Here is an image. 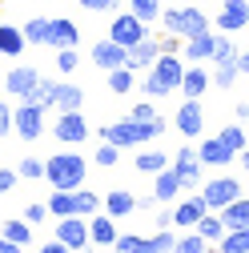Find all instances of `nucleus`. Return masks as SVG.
Segmentation results:
<instances>
[{
    "mask_svg": "<svg viewBox=\"0 0 249 253\" xmlns=\"http://www.w3.org/2000/svg\"><path fill=\"white\" fill-rule=\"evenodd\" d=\"M88 177V165H84V157L81 153H56L44 161V181L52 189H69V193H77V189L84 185Z\"/></svg>",
    "mask_w": 249,
    "mask_h": 253,
    "instance_id": "nucleus-1",
    "label": "nucleus"
},
{
    "mask_svg": "<svg viewBox=\"0 0 249 253\" xmlns=\"http://www.w3.org/2000/svg\"><path fill=\"white\" fill-rule=\"evenodd\" d=\"M181 77H185L181 56H173V52H161V56H157V65H153V69L145 73L141 88L149 92V101H153V97H169V92H177V88H181Z\"/></svg>",
    "mask_w": 249,
    "mask_h": 253,
    "instance_id": "nucleus-2",
    "label": "nucleus"
},
{
    "mask_svg": "<svg viewBox=\"0 0 249 253\" xmlns=\"http://www.w3.org/2000/svg\"><path fill=\"white\" fill-rule=\"evenodd\" d=\"M161 133H165V121L145 125V121H133V117H124V121L105 125V129H101V137H105L109 145H117V149H129V145H149L153 137H161Z\"/></svg>",
    "mask_w": 249,
    "mask_h": 253,
    "instance_id": "nucleus-3",
    "label": "nucleus"
},
{
    "mask_svg": "<svg viewBox=\"0 0 249 253\" xmlns=\"http://www.w3.org/2000/svg\"><path fill=\"white\" fill-rule=\"evenodd\" d=\"M161 24H165V33L181 37V41H193L201 33H209V20L201 8H165L161 12Z\"/></svg>",
    "mask_w": 249,
    "mask_h": 253,
    "instance_id": "nucleus-4",
    "label": "nucleus"
},
{
    "mask_svg": "<svg viewBox=\"0 0 249 253\" xmlns=\"http://www.w3.org/2000/svg\"><path fill=\"white\" fill-rule=\"evenodd\" d=\"M12 133H20V141H37L44 133V109L20 101V109H12Z\"/></svg>",
    "mask_w": 249,
    "mask_h": 253,
    "instance_id": "nucleus-5",
    "label": "nucleus"
},
{
    "mask_svg": "<svg viewBox=\"0 0 249 253\" xmlns=\"http://www.w3.org/2000/svg\"><path fill=\"white\" fill-rule=\"evenodd\" d=\"M201 197H205L209 213H217V209H225L229 201H237V197H241V185H237V177H213V181H205Z\"/></svg>",
    "mask_w": 249,
    "mask_h": 253,
    "instance_id": "nucleus-6",
    "label": "nucleus"
},
{
    "mask_svg": "<svg viewBox=\"0 0 249 253\" xmlns=\"http://www.w3.org/2000/svg\"><path fill=\"white\" fill-rule=\"evenodd\" d=\"M149 33H145V20H137L133 12H124V16H113V24H109V41H117L121 48H133V44H141Z\"/></svg>",
    "mask_w": 249,
    "mask_h": 253,
    "instance_id": "nucleus-7",
    "label": "nucleus"
},
{
    "mask_svg": "<svg viewBox=\"0 0 249 253\" xmlns=\"http://www.w3.org/2000/svg\"><path fill=\"white\" fill-rule=\"evenodd\" d=\"M52 137L65 141V145H81V141H88V121H84V113H81V109H77V113H60L56 125H52Z\"/></svg>",
    "mask_w": 249,
    "mask_h": 253,
    "instance_id": "nucleus-8",
    "label": "nucleus"
},
{
    "mask_svg": "<svg viewBox=\"0 0 249 253\" xmlns=\"http://www.w3.org/2000/svg\"><path fill=\"white\" fill-rule=\"evenodd\" d=\"M56 241H65L73 253L77 249H88L92 241H88V221L84 217H60L56 221Z\"/></svg>",
    "mask_w": 249,
    "mask_h": 253,
    "instance_id": "nucleus-9",
    "label": "nucleus"
},
{
    "mask_svg": "<svg viewBox=\"0 0 249 253\" xmlns=\"http://www.w3.org/2000/svg\"><path fill=\"white\" fill-rule=\"evenodd\" d=\"M173 173L181 177V185H185V189L201 181V157H197V149H193V145H181V149H177V161H173Z\"/></svg>",
    "mask_w": 249,
    "mask_h": 253,
    "instance_id": "nucleus-10",
    "label": "nucleus"
},
{
    "mask_svg": "<svg viewBox=\"0 0 249 253\" xmlns=\"http://www.w3.org/2000/svg\"><path fill=\"white\" fill-rule=\"evenodd\" d=\"M173 125H177L181 137H201V129H205V113H201V105H197V101H185V105L177 109Z\"/></svg>",
    "mask_w": 249,
    "mask_h": 253,
    "instance_id": "nucleus-11",
    "label": "nucleus"
},
{
    "mask_svg": "<svg viewBox=\"0 0 249 253\" xmlns=\"http://www.w3.org/2000/svg\"><path fill=\"white\" fill-rule=\"evenodd\" d=\"M41 84V73L33 69V65H16L12 73H8V81H4V88L12 92V97H20V101H28V92H33Z\"/></svg>",
    "mask_w": 249,
    "mask_h": 253,
    "instance_id": "nucleus-12",
    "label": "nucleus"
},
{
    "mask_svg": "<svg viewBox=\"0 0 249 253\" xmlns=\"http://www.w3.org/2000/svg\"><path fill=\"white\" fill-rule=\"evenodd\" d=\"M81 33H77V24L69 16H52L48 20V48H77Z\"/></svg>",
    "mask_w": 249,
    "mask_h": 253,
    "instance_id": "nucleus-13",
    "label": "nucleus"
},
{
    "mask_svg": "<svg viewBox=\"0 0 249 253\" xmlns=\"http://www.w3.org/2000/svg\"><path fill=\"white\" fill-rule=\"evenodd\" d=\"M209 213V205H205V197L197 193V197H185L177 209H173V225H181V229H197V221Z\"/></svg>",
    "mask_w": 249,
    "mask_h": 253,
    "instance_id": "nucleus-14",
    "label": "nucleus"
},
{
    "mask_svg": "<svg viewBox=\"0 0 249 253\" xmlns=\"http://www.w3.org/2000/svg\"><path fill=\"white\" fill-rule=\"evenodd\" d=\"M157 56H161V48H157V41H153V37H145L141 44H133L129 52H124V65H129L133 73H137V69H145V73H149L153 65H157Z\"/></svg>",
    "mask_w": 249,
    "mask_h": 253,
    "instance_id": "nucleus-15",
    "label": "nucleus"
},
{
    "mask_svg": "<svg viewBox=\"0 0 249 253\" xmlns=\"http://www.w3.org/2000/svg\"><path fill=\"white\" fill-rule=\"evenodd\" d=\"M245 24H249V0H225L221 16H217V28L221 33H237Z\"/></svg>",
    "mask_w": 249,
    "mask_h": 253,
    "instance_id": "nucleus-16",
    "label": "nucleus"
},
{
    "mask_svg": "<svg viewBox=\"0 0 249 253\" xmlns=\"http://www.w3.org/2000/svg\"><path fill=\"white\" fill-rule=\"evenodd\" d=\"M117 225H113V217L109 213H92L88 217V241L92 245H117Z\"/></svg>",
    "mask_w": 249,
    "mask_h": 253,
    "instance_id": "nucleus-17",
    "label": "nucleus"
},
{
    "mask_svg": "<svg viewBox=\"0 0 249 253\" xmlns=\"http://www.w3.org/2000/svg\"><path fill=\"white\" fill-rule=\"evenodd\" d=\"M124 52H129V48H121L117 41H101L97 48H92V65H101L105 73H113V69L124 65Z\"/></svg>",
    "mask_w": 249,
    "mask_h": 253,
    "instance_id": "nucleus-18",
    "label": "nucleus"
},
{
    "mask_svg": "<svg viewBox=\"0 0 249 253\" xmlns=\"http://www.w3.org/2000/svg\"><path fill=\"white\" fill-rule=\"evenodd\" d=\"M197 157H201V165H217V169H221V165H229L233 161V149L229 145H221V141H217V137H209V141H201V149H197Z\"/></svg>",
    "mask_w": 249,
    "mask_h": 253,
    "instance_id": "nucleus-19",
    "label": "nucleus"
},
{
    "mask_svg": "<svg viewBox=\"0 0 249 253\" xmlns=\"http://www.w3.org/2000/svg\"><path fill=\"white\" fill-rule=\"evenodd\" d=\"M101 209H105V213H109L113 221H117V217H129V213L137 209V197L129 193V189H113V193H109V197L101 201Z\"/></svg>",
    "mask_w": 249,
    "mask_h": 253,
    "instance_id": "nucleus-20",
    "label": "nucleus"
},
{
    "mask_svg": "<svg viewBox=\"0 0 249 253\" xmlns=\"http://www.w3.org/2000/svg\"><path fill=\"white\" fill-rule=\"evenodd\" d=\"M213 81H209V73L201 69V65H189V69H185V77H181V88H185V101H197L201 97V92L209 88Z\"/></svg>",
    "mask_w": 249,
    "mask_h": 253,
    "instance_id": "nucleus-21",
    "label": "nucleus"
},
{
    "mask_svg": "<svg viewBox=\"0 0 249 253\" xmlns=\"http://www.w3.org/2000/svg\"><path fill=\"white\" fill-rule=\"evenodd\" d=\"M181 177L173 173V169H161L157 177H153V197H157V201H177V193H181Z\"/></svg>",
    "mask_w": 249,
    "mask_h": 253,
    "instance_id": "nucleus-22",
    "label": "nucleus"
},
{
    "mask_svg": "<svg viewBox=\"0 0 249 253\" xmlns=\"http://www.w3.org/2000/svg\"><path fill=\"white\" fill-rule=\"evenodd\" d=\"M60 113H77L81 105H84V92H81V84H73V81H60L56 84V101H52Z\"/></svg>",
    "mask_w": 249,
    "mask_h": 253,
    "instance_id": "nucleus-23",
    "label": "nucleus"
},
{
    "mask_svg": "<svg viewBox=\"0 0 249 253\" xmlns=\"http://www.w3.org/2000/svg\"><path fill=\"white\" fill-rule=\"evenodd\" d=\"M48 217H81L77 213V193H69V189H52V197H48Z\"/></svg>",
    "mask_w": 249,
    "mask_h": 253,
    "instance_id": "nucleus-24",
    "label": "nucleus"
},
{
    "mask_svg": "<svg viewBox=\"0 0 249 253\" xmlns=\"http://www.w3.org/2000/svg\"><path fill=\"white\" fill-rule=\"evenodd\" d=\"M221 221L225 229H249V197H237L221 209Z\"/></svg>",
    "mask_w": 249,
    "mask_h": 253,
    "instance_id": "nucleus-25",
    "label": "nucleus"
},
{
    "mask_svg": "<svg viewBox=\"0 0 249 253\" xmlns=\"http://www.w3.org/2000/svg\"><path fill=\"white\" fill-rule=\"evenodd\" d=\"M24 28H16V24H0V52L4 56H20L24 52Z\"/></svg>",
    "mask_w": 249,
    "mask_h": 253,
    "instance_id": "nucleus-26",
    "label": "nucleus"
},
{
    "mask_svg": "<svg viewBox=\"0 0 249 253\" xmlns=\"http://www.w3.org/2000/svg\"><path fill=\"white\" fill-rule=\"evenodd\" d=\"M197 233H201L205 241H213V245H217V241H221V237H225L229 229H225V221H221V213H205V217L197 221Z\"/></svg>",
    "mask_w": 249,
    "mask_h": 253,
    "instance_id": "nucleus-27",
    "label": "nucleus"
},
{
    "mask_svg": "<svg viewBox=\"0 0 249 253\" xmlns=\"http://www.w3.org/2000/svg\"><path fill=\"white\" fill-rule=\"evenodd\" d=\"M161 169H169V157L161 153V149H145V153H137V173H153V177H157Z\"/></svg>",
    "mask_w": 249,
    "mask_h": 253,
    "instance_id": "nucleus-28",
    "label": "nucleus"
},
{
    "mask_svg": "<svg viewBox=\"0 0 249 253\" xmlns=\"http://www.w3.org/2000/svg\"><path fill=\"white\" fill-rule=\"evenodd\" d=\"M113 249L117 253H157L153 249V237H137V233H121Z\"/></svg>",
    "mask_w": 249,
    "mask_h": 253,
    "instance_id": "nucleus-29",
    "label": "nucleus"
},
{
    "mask_svg": "<svg viewBox=\"0 0 249 253\" xmlns=\"http://www.w3.org/2000/svg\"><path fill=\"white\" fill-rule=\"evenodd\" d=\"M213 33H201V37H193V41H185V56L189 60H209L213 56Z\"/></svg>",
    "mask_w": 249,
    "mask_h": 253,
    "instance_id": "nucleus-30",
    "label": "nucleus"
},
{
    "mask_svg": "<svg viewBox=\"0 0 249 253\" xmlns=\"http://www.w3.org/2000/svg\"><path fill=\"white\" fill-rule=\"evenodd\" d=\"M4 237L12 241V245H28V241H33V225H28V221L24 217H12V221H4Z\"/></svg>",
    "mask_w": 249,
    "mask_h": 253,
    "instance_id": "nucleus-31",
    "label": "nucleus"
},
{
    "mask_svg": "<svg viewBox=\"0 0 249 253\" xmlns=\"http://www.w3.org/2000/svg\"><path fill=\"white\" fill-rule=\"evenodd\" d=\"M129 12L137 16V20H145V24H153V20H161V0H129Z\"/></svg>",
    "mask_w": 249,
    "mask_h": 253,
    "instance_id": "nucleus-32",
    "label": "nucleus"
},
{
    "mask_svg": "<svg viewBox=\"0 0 249 253\" xmlns=\"http://www.w3.org/2000/svg\"><path fill=\"white\" fill-rule=\"evenodd\" d=\"M24 41L48 48V16H33V20H24Z\"/></svg>",
    "mask_w": 249,
    "mask_h": 253,
    "instance_id": "nucleus-33",
    "label": "nucleus"
},
{
    "mask_svg": "<svg viewBox=\"0 0 249 253\" xmlns=\"http://www.w3.org/2000/svg\"><path fill=\"white\" fill-rule=\"evenodd\" d=\"M221 253H249V229H229L221 241H217Z\"/></svg>",
    "mask_w": 249,
    "mask_h": 253,
    "instance_id": "nucleus-34",
    "label": "nucleus"
},
{
    "mask_svg": "<svg viewBox=\"0 0 249 253\" xmlns=\"http://www.w3.org/2000/svg\"><path fill=\"white\" fill-rule=\"evenodd\" d=\"M133 84H137V77H133V69H129V65H121V69H113V73H109V88L117 92V97H124V92H129Z\"/></svg>",
    "mask_w": 249,
    "mask_h": 253,
    "instance_id": "nucleus-35",
    "label": "nucleus"
},
{
    "mask_svg": "<svg viewBox=\"0 0 249 253\" xmlns=\"http://www.w3.org/2000/svg\"><path fill=\"white\" fill-rule=\"evenodd\" d=\"M217 141H221V145H229L233 153H241V149L249 145V137H245V129H241V125H225V129L217 133Z\"/></svg>",
    "mask_w": 249,
    "mask_h": 253,
    "instance_id": "nucleus-36",
    "label": "nucleus"
},
{
    "mask_svg": "<svg viewBox=\"0 0 249 253\" xmlns=\"http://www.w3.org/2000/svg\"><path fill=\"white\" fill-rule=\"evenodd\" d=\"M28 101L41 105V109H52V101H56V81H41L33 92H28Z\"/></svg>",
    "mask_w": 249,
    "mask_h": 253,
    "instance_id": "nucleus-37",
    "label": "nucleus"
},
{
    "mask_svg": "<svg viewBox=\"0 0 249 253\" xmlns=\"http://www.w3.org/2000/svg\"><path fill=\"white\" fill-rule=\"evenodd\" d=\"M101 201H105V197H97L92 189H84V185L77 189V213H81V217H92V213L101 209Z\"/></svg>",
    "mask_w": 249,
    "mask_h": 253,
    "instance_id": "nucleus-38",
    "label": "nucleus"
},
{
    "mask_svg": "<svg viewBox=\"0 0 249 253\" xmlns=\"http://www.w3.org/2000/svg\"><path fill=\"white\" fill-rule=\"evenodd\" d=\"M209 60H213V65H225V60H237V44H233L229 37H217V41H213V56H209Z\"/></svg>",
    "mask_w": 249,
    "mask_h": 253,
    "instance_id": "nucleus-39",
    "label": "nucleus"
},
{
    "mask_svg": "<svg viewBox=\"0 0 249 253\" xmlns=\"http://www.w3.org/2000/svg\"><path fill=\"white\" fill-rule=\"evenodd\" d=\"M237 73H241L237 60H225V65H217V73H213L209 81H213L217 88H229V84H237Z\"/></svg>",
    "mask_w": 249,
    "mask_h": 253,
    "instance_id": "nucleus-40",
    "label": "nucleus"
},
{
    "mask_svg": "<svg viewBox=\"0 0 249 253\" xmlns=\"http://www.w3.org/2000/svg\"><path fill=\"white\" fill-rule=\"evenodd\" d=\"M205 237L193 229V233H185V237H177V245H173V253H205Z\"/></svg>",
    "mask_w": 249,
    "mask_h": 253,
    "instance_id": "nucleus-41",
    "label": "nucleus"
},
{
    "mask_svg": "<svg viewBox=\"0 0 249 253\" xmlns=\"http://www.w3.org/2000/svg\"><path fill=\"white\" fill-rule=\"evenodd\" d=\"M117 157H121V149H117V145H109V141H105V145H101V149H97V153H92V161H97V165H101V169H109V165H117Z\"/></svg>",
    "mask_w": 249,
    "mask_h": 253,
    "instance_id": "nucleus-42",
    "label": "nucleus"
},
{
    "mask_svg": "<svg viewBox=\"0 0 249 253\" xmlns=\"http://www.w3.org/2000/svg\"><path fill=\"white\" fill-rule=\"evenodd\" d=\"M20 177H24V181L44 177V161H37V157H24V161H20Z\"/></svg>",
    "mask_w": 249,
    "mask_h": 253,
    "instance_id": "nucleus-43",
    "label": "nucleus"
},
{
    "mask_svg": "<svg viewBox=\"0 0 249 253\" xmlns=\"http://www.w3.org/2000/svg\"><path fill=\"white\" fill-rule=\"evenodd\" d=\"M77 65H81L77 48H60V52H56V69H60V73H73Z\"/></svg>",
    "mask_w": 249,
    "mask_h": 253,
    "instance_id": "nucleus-44",
    "label": "nucleus"
},
{
    "mask_svg": "<svg viewBox=\"0 0 249 253\" xmlns=\"http://www.w3.org/2000/svg\"><path fill=\"white\" fill-rule=\"evenodd\" d=\"M81 4H84L88 12H117L121 4H129V0H81Z\"/></svg>",
    "mask_w": 249,
    "mask_h": 253,
    "instance_id": "nucleus-45",
    "label": "nucleus"
},
{
    "mask_svg": "<svg viewBox=\"0 0 249 253\" xmlns=\"http://www.w3.org/2000/svg\"><path fill=\"white\" fill-rule=\"evenodd\" d=\"M157 48H161V52H173V56H177V52L185 48V41H181V37H173V33H161V37H157Z\"/></svg>",
    "mask_w": 249,
    "mask_h": 253,
    "instance_id": "nucleus-46",
    "label": "nucleus"
},
{
    "mask_svg": "<svg viewBox=\"0 0 249 253\" xmlns=\"http://www.w3.org/2000/svg\"><path fill=\"white\" fill-rule=\"evenodd\" d=\"M44 217H48V205H41V201L37 205H24V221H28V225H41Z\"/></svg>",
    "mask_w": 249,
    "mask_h": 253,
    "instance_id": "nucleus-47",
    "label": "nucleus"
},
{
    "mask_svg": "<svg viewBox=\"0 0 249 253\" xmlns=\"http://www.w3.org/2000/svg\"><path fill=\"white\" fill-rule=\"evenodd\" d=\"M129 117H133V121H145V125H153V121H161V117H157V109H153L149 101H145V105H137V109H133Z\"/></svg>",
    "mask_w": 249,
    "mask_h": 253,
    "instance_id": "nucleus-48",
    "label": "nucleus"
},
{
    "mask_svg": "<svg viewBox=\"0 0 249 253\" xmlns=\"http://www.w3.org/2000/svg\"><path fill=\"white\" fill-rule=\"evenodd\" d=\"M4 133H12V109L0 101V137H4Z\"/></svg>",
    "mask_w": 249,
    "mask_h": 253,
    "instance_id": "nucleus-49",
    "label": "nucleus"
},
{
    "mask_svg": "<svg viewBox=\"0 0 249 253\" xmlns=\"http://www.w3.org/2000/svg\"><path fill=\"white\" fill-rule=\"evenodd\" d=\"M16 177H20V173H12V169H0V193H8V189L16 185Z\"/></svg>",
    "mask_w": 249,
    "mask_h": 253,
    "instance_id": "nucleus-50",
    "label": "nucleus"
},
{
    "mask_svg": "<svg viewBox=\"0 0 249 253\" xmlns=\"http://www.w3.org/2000/svg\"><path fill=\"white\" fill-rule=\"evenodd\" d=\"M41 253H73V249H69L65 241H56V237H52V241H44V245H41Z\"/></svg>",
    "mask_w": 249,
    "mask_h": 253,
    "instance_id": "nucleus-51",
    "label": "nucleus"
},
{
    "mask_svg": "<svg viewBox=\"0 0 249 253\" xmlns=\"http://www.w3.org/2000/svg\"><path fill=\"white\" fill-rule=\"evenodd\" d=\"M157 225H161V229L173 225V209H157Z\"/></svg>",
    "mask_w": 249,
    "mask_h": 253,
    "instance_id": "nucleus-52",
    "label": "nucleus"
},
{
    "mask_svg": "<svg viewBox=\"0 0 249 253\" xmlns=\"http://www.w3.org/2000/svg\"><path fill=\"white\" fill-rule=\"evenodd\" d=\"M237 69H241V73H249V44L237 52Z\"/></svg>",
    "mask_w": 249,
    "mask_h": 253,
    "instance_id": "nucleus-53",
    "label": "nucleus"
},
{
    "mask_svg": "<svg viewBox=\"0 0 249 253\" xmlns=\"http://www.w3.org/2000/svg\"><path fill=\"white\" fill-rule=\"evenodd\" d=\"M233 117H237V125H241V121H249V101H241V105L233 109Z\"/></svg>",
    "mask_w": 249,
    "mask_h": 253,
    "instance_id": "nucleus-54",
    "label": "nucleus"
},
{
    "mask_svg": "<svg viewBox=\"0 0 249 253\" xmlns=\"http://www.w3.org/2000/svg\"><path fill=\"white\" fill-rule=\"evenodd\" d=\"M0 253H20V245H12L8 237H0Z\"/></svg>",
    "mask_w": 249,
    "mask_h": 253,
    "instance_id": "nucleus-55",
    "label": "nucleus"
},
{
    "mask_svg": "<svg viewBox=\"0 0 249 253\" xmlns=\"http://www.w3.org/2000/svg\"><path fill=\"white\" fill-rule=\"evenodd\" d=\"M237 157H241V165H245V173H249V145H245V149H241Z\"/></svg>",
    "mask_w": 249,
    "mask_h": 253,
    "instance_id": "nucleus-56",
    "label": "nucleus"
},
{
    "mask_svg": "<svg viewBox=\"0 0 249 253\" xmlns=\"http://www.w3.org/2000/svg\"><path fill=\"white\" fill-rule=\"evenodd\" d=\"M205 253H221V249H217V245H205Z\"/></svg>",
    "mask_w": 249,
    "mask_h": 253,
    "instance_id": "nucleus-57",
    "label": "nucleus"
},
{
    "mask_svg": "<svg viewBox=\"0 0 249 253\" xmlns=\"http://www.w3.org/2000/svg\"><path fill=\"white\" fill-rule=\"evenodd\" d=\"M245 137H249V133H245Z\"/></svg>",
    "mask_w": 249,
    "mask_h": 253,
    "instance_id": "nucleus-58",
    "label": "nucleus"
},
{
    "mask_svg": "<svg viewBox=\"0 0 249 253\" xmlns=\"http://www.w3.org/2000/svg\"><path fill=\"white\" fill-rule=\"evenodd\" d=\"M113 253H117V249H113Z\"/></svg>",
    "mask_w": 249,
    "mask_h": 253,
    "instance_id": "nucleus-59",
    "label": "nucleus"
}]
</instances>
